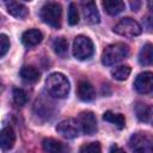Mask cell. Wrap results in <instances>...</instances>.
Returning <instances> with one entry per match:
<instances>
[{"instance_id":"1","label":"cell","mask_w":153,"mask_h":153,"mask_svg":"<svg viewBox=\"0 0 153 153\" xmlns=\"http://www.w3.org/2000/svg\"><path fill=\"white\" fill-rule=\"evenodd\" d=\"M45 86L48 93L54 98H66L69 93V81L62 73H51L47 80Z\"/></svg>"},{"instance_id":"2","label":"cell","mask_w":153,"mask_h":153,"mask_svg":"<svg viewBox=\"0 0 153 153\" xmlns=\"http://www.w3.org/2000/svg\"><path fill=\"white\" fill-rule=\"evenodd\" d=\"M129 54V48L124 43H114L108 45L102 54V62L105 66H112L123 59H126Z\"/></svg>"},{"instance_id":"3","label":"cell","mask_w":153,"mask_h":153,"mask_svg":"<svg viewBox=\"0 0 153 153\" xmlns=\"http://www.w3.org/2000/svg\"><path fill=\"white\" fill-rule=\"evenodd\" d=\"M41 19L54 29H59L61 26V16L62 8L61 5L54 1L45 2L41 8Z\"/></svg>"},{"instance_id":"4","label":"cell","mask_w":153,"mask_h":153,"mask_svg":"<svg viewBox=\"0 0 153 153\" xmlns=\"http://www.w3.org/2000/svg\"><path fill=\"white\" fill-rule=\"evenodd\" d=\"M94 48L91 38L84 35H79L75 37L73 42V55L78 60H88L93 55Z\"/></svg>"},{"instance_id":"5","label":"cell","mask_w":153,"mask_h":153,"mask_svg":"<svg viewBox=\"0 0 153 153\" xmlns=\"http://www.w3.org/2000/svg\"><path fill=\"white\" fill-rule=\"evenodd\" d=\"M129 147L133 153H153V141L147 133H135L129 139Z\"/></svg>"},{"instance_id":"6","label":"cell","mask_w":153,"mask_h":153,"mask_svg":"<svg viewBox=\"0 0 153 153\" xmlns=\"http://www.w3.org/2000/svg\"><path fill=\"white\" fill-rule=\"evenodd\" d=\"M114 31L117 35L131 38V37L139 36L142 32V27L136 20H134L131 18H122L114 26Z\"/></svg>"},{"instance_id":"7","label":"cell","mask_w":153,"mask_h":153,"mask_svg":"<svg viewBox=\"0 0 153 153\" xmlns=\"http://www.w3.org/2000/svg\"><path fill=\"white\" fill-rule=\"evenodd\" d=\"M56 131L66 139H74L79 135L80 124L74 118H67V120L61 121L56 126Z\"/></svg>"},{"instance_id":"8","label":"cell","mask_w":153,"mask_h":153,"mask_svg":"<svg viewBox=\"0 0 153 153\" xmlns=\"http://www.w3.org/2000/svg\"><path fill=\"white\" fill-rule=\"evenodd\" d=\"M79 124L82 131L87 135H93L97 131V118L91 111H82L79 116Z\"/></svg>"},{"instance_id":"9","label":"cell","mask_w":153,"mask_h":153,"mask_svg":"<svg viewBox=\"0 0 153 153\" xmlns=\"http://www.w3.org/2000/svg\"><path fill=\"white\" fill-rule=\"evenodd\" d=\"M134 88L142 94L149 93L153 90V74L151 72L140 73L134 81Z\"/></svg>"},{"instance_id":"10","label":"cell","mask_w":153,"mask_h":153,"mask_svg":"<svg viewBox=\"0 0 153 153\" xmlns=\"http://www.w3.org/2000/svg\"><path fill=\"white\" fill-rule=\"evenodd\" d=\"M81 7H82L84 18H85L87 24L94 25V24L99 23L100 16H99V12L97 10L96 2H93V1H84V2H81Z\"/></svg>"},{"instance_id":"11","label":"cell","mask_w":153,"mask_h":153,"mask_svg":"<svg viewBox=\"0 0 153 153\" xmlns=\"http://www.w3.org/2000/svg\"><path fill=\"white\" fill-rule=\"evenodd\" d=\"M42 147L47 153H69L71 151L66 143L51 137L44 139L42 142Z\"/></svg>"},{"instance_id":"12","label":"cell","mask_w":153,"mask_h":153,"mask_svg":"<svg viewBox=\"0 0 153 153\" xmlns=\"http://www.w3.org/2000/svg\"><path fill=\"white\" fill-rule=\"evenodd\" d=\"M43 39V35L39 30L37 29H31V30H27L25 31L23 35H22V42L25 47H35L37 45L38 43H41Z\"/></svg>"},{"instance_id":"13","label":"cell","mask_w":153,"mask_h":153,"mask_svg":"<svg viewBox=\"0 0 153 153\" xmlns=\"http://www.w3.org/2000/svg\"><path fill=\"white\" fill-rule=\"evenodd\" d=\"M78 97L84 102H90L94 99L96 91L94 87L86 80H81L78 84Z\"/></svg>"},{"instance_id":"14","label":"cell","mask_w":153,"mask_h":153,"mask_svg":"<svg viewBox=\"0 0 153 153\" xmlns=\"http://www.w3.org/2000/svg\"><path fill=\"white\" fill-rule=\"evenodd\" d=\"M16 134L11 127H5L0 131V148L8 151L14 146Z\"/></svg>"},{"instance_id":"15","label":"cell","mask_w":153,"mask_h":153,"mask_svg":"<svg viewBox=\"0 0 153 153\" xmlns=\"http://www.w3.org/2000/svg\"><path fill=\"white\" fill-rule=\"evenodd\" d=\"M5 5H6V8H7V12L11 16L16 17V18L23 19V18H25L29 14L27 7L24 4H22V2H18V1H8Z\"/></svg>"},{"instance_id":"16","label":"cell","mask_w":153,"mask_h":153,"mask_svg":"<svg viewBox=\"0 0 153 153\" xmlns=\"http://www.w3.org/2000/svg\"><path fill=\"white\" fill-rule=\"evenodd\" d=\"M19 74H20L22 79L24 81L31 82V84L37 82L39 80V75H41L39 72H38V69L35 68V67H32V66H24L20 69V73Z\"/></svg>"},{"instance_id":"17","label":"cell","mask_w":153,"mask_h":153,"mask_svg":"<svg viewBox=\"0 0 153 153\" xmlns=\"http://www.w3.org/2000/svg\"><path fill=\"white\" fill-rule=\"evenodd\" d=\"M135 114L139 121L141 122H149L151 121V116H152V109L149 105L142 103V102H137L135 104Z\"/></svg>"},{"instance_id":"18","label":"cell","mask_w":153,"mask_h":153,"mask_svg":"<svg viewBox=\"0 0 153 153\" xmlns=\"http://www.w3.org/2000/svg\"><path fill=\"white\" fill-rule=\"evenodd\" d=\"M153 61V47L151 43H146L139 53V62L142 66H149Z\"/></svg>"},{"instance_id":"19","label":"cell","mask_w":153,"mask_h":153,"mask_svg":"<svg viewBox=\"0 0 153 153\" xmlns=\"http://www.w3.org/2000/svg\"><path fill=\"white\" fill-rule=\"evenodd\" d=\"M103 7L105 8V11L111 14V16H116L118 13H121L124 10V2L121 0H105L103 1Z\"/></svg>"},{"instance_id":"20","label":"cell","mask_w":153,"mask_h":153,"mask_svg":"<svg viewBox=\"0 0 153 153\" xmlns=\"http://www.w3.org/2000/svg\"><path fill=\"white\" fill-rule=\"evenodd\" d=\"M103 120L106 121V122H110V123L115 124L118 129L124 128V124H126V120H124V116L122 114H115V112H111V111L104 112Z\"/></svg>"},{"instance_id":"21","label":"cell","mask_w":153,"mask_h":153,"mask_svg":"<svg viewBox=\"0 0 153 153\" xmlns=\"http://www.w3.org/2000/svg\"><path fill=\"white\" fill-rule=\"evenodd\" d=\"M53 49L59 56H61V57L66 56L67 53H68V42H67V39L65 37L55 38L53 41Z\"/></svg>"},{"instance_id":"22","label":"cell","mask_w":153,"mask_h":153,"mask_svg":"<svg viewBox=\"0 0 153 153\" xmlns=\"http://www.w3.org/2000/svg\"><path fill=\"white\" fill-rule=\"evenodd\" d=\"M130 72H131V69L128 65H122V66H118V67H115L114 69H111V75L114 79H116L118 81H123L129 76Z\"/></svg>"},{"instance_id":"23","label":"cell","mask_w":153,"mask_h":153,"mask_svg":"<svg viewBox=\"0 0 153 153\" xmlns=\"http://www.w3.org/2000/svg\"><path fill=\"white\" fill-rule=\"evenodd\" d=\"M13 100L17 105L23 106L27 103V94L22 88H14L13 90Z\"/></svg>"},{"instance_id":"24","label":"cell","mask_w":153,"mask_h":153,"mask_svg":"<svg viewBox=\"0 0 153 153\" xmlns=\"http://www.w3.org/2000/svg\"><path fill=\"white\" fill-rule=\"evenodd\" d=\"M68 23L69 25H76L79 23V12H78V7L74 2L69 4V8H68Z\"/></svg>"},{"instance_id":"25","label":"cell","mask_w":153,"mask_h":153,"mask_svg":"<svg viewBox=\"0 0 153 153\" xmlns=\"http://www.w3.org/2000/svg\"><path fill=\"white\" fill-rule=\"evenodd\" d=\"M79 153H100V145L99 142H90L82 145L80 147Z\"/></svg>"},{"instance_id":"26","label":"cell","mask_w":153,"mask_h":153,"mask_svg":"<svg viewBox=\"0 0 153 153\" xmlns=\"http://www.w3.org/2000/svg\"><path fill=\"white\" fill-rule=\"evenodd\" d=\"M10 49V39L6 35H0V57H2Z\"/></svg>"},{"instance_id":"27","label":"cell","mask_w":153,"mask_h":153,"mask_svg":"<svg viewBox=\"0 0 153 153\" xmlns=\"http://www.w3.org/2000/svg\"><path fill=\"white\" fill-rule=\"evenodd\" d=\"M140 5H141V2H140V1H134V2L131 1V2H130V7H131V10H133V11H137V10H139V7H140Z\"/></svg>"},{"instance_id":"28","label":"cell","mask_w":153,"mask_h":153,"mask_svg":"<svg viewBox=\"0 0 153 153\" xmlns=\"http://www.w3.org/2000/svg\"><path fill=\"white\" fill-rule=\"evenodd\" d=\"M110 153H126V152L122 148L117 147V146H112L111 149H110Z\"/></svg>"},{"instance_id":"29","label":"cell","mask_w":153,"mask_h":153,"mask_svg":"<svg viewBox=\"0 0 153 153\" xmlns=\"http://www.w3.org/2000/svg\"><path fill=\"white\" fill-rule=\"evenodd\" d=\"M4 90V84H2V81H1V79H0V92Z\"/></svg>"}]
</instances>
